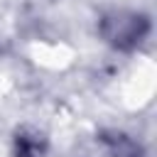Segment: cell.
<instances>
[{
	"label": "cell",
	"mask_w": 157,
	"mask_h": 157,
	"mask_svg": "<svg viewBox=\"0 0 157 157\" xmlns=\"http://www.w3.org/2000/svg\"><path fill=\"white\" fill-rule=\"evenodd\" d=\"M101 32L105 37V42H110L118 49H130L135 47L145 32H147V20L135 15V12H113L103 20Z\"/></svg>",
	"instance_id": "1"
},
{
	"label": "cell",
	"mask_w": 157,
	"mask_h": 157,
	"mask_svg": "<svg viewBox=\"0 0 157 157\" xmlns=\"http://www.w3.org/2000/svg\"><path fill=\"white\" fill-rule=\"evenodd\" d=\"M110 142V152L115 157H137L140 155V147L130 140V137H123V135H115L108 140Z\"/></svg>",
	"instance_id": "2"
}]
</instances>
